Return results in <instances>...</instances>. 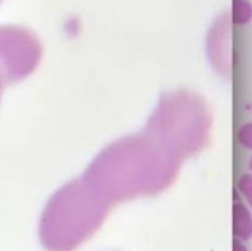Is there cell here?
I'll return each mask as SVG.
<instances>
[{
	"mask_svg": "<svg viewBox=\"0 0 252 251\" xmlns=\"http://www.w3.org/2000/svg\"><path fill=\"white\" fill-rule=\"evenodd\" d=\"M2 2H3V0H0V3H2Z\"/></svg>",
	"mask_w": 252,
	"mask_h": 251,
	"instance_id": "obj_7",
	"label": "cell"
},
{
	"mask_svg": "<svg viewBox=\"0 0 252 251\" xmlns=\"http://www.w3.org/2000/svg\"><path fill=\"white\" fill-rule=\"evenodd\" d=\"M252 20V5L248 0H231V21L245 26Z\"/></svg>",
	"mask_w": 252,
	"mask_h": 251,
	"instance_id": "obj_2",
	"label": "cell"
},
{
	"mask_svg": "<svg viewBox=\"0 0 252 251\" xmlns=\"http://www.w3.org/2000/svg\"><path fill=\"white\" fill-rule=\"evenodd\" d=\"M249 170L252 171V156L249 158Z\"/></svg>",
	"mask_w": 252,
	"mask_h": 251,
	"instance_id": "obj_6",
	"label": "cell"
},
{
	"mask_svg": "<svg viewBox=\"0 0 252 251\" xmlns=\"http://www.w3.org/2000/svg\"><path fill=\"white\" fill-rule=\"evenodd\" d=\"M237 187L240 193L246 198L248 204L252 207V174H243L240 176L237 181Z\"/></svg>",
	"mask_w": 252,
	"mask_h": 251,
	"instance_id": "obj_4",
	"label": "cell"
},
{
	"mask_svg": "<svg viewBox=\"0 0 252 251\" xmlns=\"http://www.w3.org/2000/svg\"><path fill=\"white\" fill-rule=\"evenodd\" d=\"M233 235L239 241L252 238V214L240 201L233 204Z\"/></svg>",
	"mask_w": 252,
	"mask_h": 251,
	"instance_id": "obj_1",
	"label": "cell"
},
{
	"mask_svg": "<svg viewBox=\"0 0 252 251\" xmlns=\"http://www.w3.org/2000/svg\"><path fill=\"white\" fill-rule=\"evenodd\" d=\"M233 251H248V250L239 239H234L233 241Z\"/></svg>",
	"mask_w": 252,
	"mask_h": 251,
	"instance_id": "obj_5",
	"label": "cell"
},
{
	"mask_svg": "<svg viewBox=\"0 0 252 251\" xmlns=\"http://www.w3.org/2000/svg\"><path fill=\"white\" fill-rule=\"evenodd\" d=\"M237 140L240 146L248 150H252V122H246L237 131Z\"/></svg>",
	"mask_w": 252,
	"mask_h": 251,
	"instance_id": "obj_3",
	"label": "cell"
}]
</instances>
